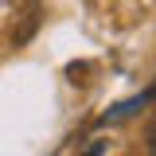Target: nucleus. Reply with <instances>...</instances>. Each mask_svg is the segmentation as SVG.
Segmentation results:
<instances>
[{
  "instance_id": "obj_1",
  "label": "nucleus",
  "mask_w": 156,
  "mask_h": 156,
  "mask_svg": "<svg viewBox=\"0 0 156 156\" xmlns=\"http://www.w3.org/2000/svg\"><path fill=\"white\" fill-rule=\"evenodd\" d=\"M148 156H156V125L148 129Z\"/></svg>"
},
{
  "instance_id": "obj_2",
  "label": "nucleus",
  "mask_w": 156,
  "mask_h": 156,
  "mask_svg": "<svg viewBox=\"0 0 156 156\" xmlns=\"http://www.w3.org/2000/svg\"><path fill=\"white\" fill-rule=\"evenodd\" d=\"M82 156H101V140H94V144H90V148H86Z\"/></svg>"
}]
</instances>
